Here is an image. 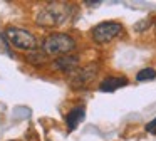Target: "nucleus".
I'll return each mask as SVG.
<instances>
[{"label": "nucleus", "instance_id": "1", "mask_svg": "<svg viewBox=\"0 0 156 141\" xmlns=\"http://www.w3.org/2000/svg\"><path fill=\"white\" fill-rule=\"evenodd\" d=\"M69 10H71V5L67 3H47L37 13V24L44 27L62 25L69 19Z\"/></svg>", "mask_w": 156, "mask_h": 141}, {"label": "nucleus", "instance_id": "2", "mask_svg": "<svg viewBox=\"0 0 156 141\" xmlns=\"http://www.w3.org/2000/svg\"><path fill=\"white\" fill-rule=\"evenodd\" d=\"M76 49V40L67 34H51L42 42V50L47 56H69Z\"/></svg>", "mask_w": 156, "mask_h": 141}, {"label": "nucleus", "instance_id": "3", "mask_svg": "<svg viewBox=\"0 0 156 141\" xmlns=\"http://www.w3.org/2000/svg\"><path fill=\"white\" fill-rule=\"evenodd\" d=\"M5 39L9 40L10 45L20 50H29L34 52L37 50V39L32 32L25 29H19V27H7L5 29Z\"/></svg>", "mask_w": 156, "mask_h": 141}, {"label": "nucleus", "instance_id": "4", "mask_svg": "<svg viewBox=\"0 0 156 141\" xmlns=\"http://www.w3.org/2000/svg\"><path fill=\"white\" fill-rule=\"evenodd\" d=\"M122 25L119 22H101L91 30L92 39L98 44H108L118 35H121Z\"/></svg>", "mask_w": 156, "mask_h": 141}, {"label": "nucleus", "instance_id": "5", "mask_svg": "<svg viewBox=\"0 0 156 141\" xmlns=\"http://www.w3.org/2000/svg\"><path fill=\"white\" fill-rule=\"evenodd\" d=\"M96 74H98V66H96V64H89V66L79 69L77 72L74 74V77H72L71 82H72V86H74V87L86 86V84H89L92 79H94Z\"/></svg>", "mask_w": 156, "mask_h": 141}, {"label": "nucleus", "instance_id": "6", "mask_svg": "<svg viewBox=\"0 0 156 141\" xmlns=\"http://www.w3.org/2000/svg\"><path fill=\"white\" fill-rule=\"evenodd\" d=\"M79 66V57L77 56H62L54 60V67L62 72H74Z\"/></svg>", "mask_w": 156, "mask_h": 141}, {"label": "nucleus", "instance_id": "7", "mask_svg": "<svg viewBox=\"0 0 156 141\" xmlns=\"http://www.w3.org/2000/svg\"><path fill=\"white\" fill-rule=\"evenodd\" d=\"M84 118H86V109L82 106H77V107L69 111L67 116H66V124H67L69 131H74L76 128H77V124L81 123Z\"/></svg>", "mask_w": 156, "mask_h": 141}, {"label": "nucleus", "instance_id": "8", "mask_svg": "<svg viewBox=\"0 0 156 141\" xmlns=\"http://www.w3.org/2000/svg\"><path fill=\"white\" fill-rule=\"evenodd\" d=\"M126 84H128V79H126V77H106V79L99 84V91H102V92H112V91L126 86Z\"/></svg>", "mask_w": 156, "mask_h": 141}, {"label": "nucleus", "instance_id": "9", "mask_svg": "<svg viewBox=\"0 0 156 141\" xmlns=\"http://www.w3.org/2000/svg\"><path fill=\"white\" fill-rule=\"evenodd\" d=\"M45 59H47V54L42 50V52H39V50H34V52L29 54L27 60L30 64H34V66H44L45 64Z\"/></svg>", "mask_w": 156, "mask_h": 141}, {"label": "nucleus", "instance_id": "10", "mask_svg": "<svg viewBox=\"0 0 156 141\" xmlns=\"http://www.w3.org/2000/svg\"><path fill=\"white\" fill-rule=\"evenodd\" d=\"M156 77V70L153 69V67H146V69L139 70L138 74H136V81H139V82H144V81H151Z\"/></svg>", "mask_w": 156, "mask_h": 141}, {"label": "nucleus", "instance_id": "11", "mask_svg": "<svg viewBox=\"0 0 156 141\" xmlns=\"http://www.w3.org/2000/svg\"><path fill=\"white\" fill-rule=\"evenodd\" d=\"M146 131H148V133H156V118L146 124Z\"/></svg>", "mask_w": 156, "mask_h": 141}, {"label": "nucleus", "instance_id": "12", "mask_svg": "<svg viewBox=\"0 0 156 141\" xmlns=\"http://www.w3.org/2000/svg\"><path fill=\"white\" fill-rule=\"evenodd\" d=\"M86 3H87V5H91V7H96V5H99L101 2H87V0H86Z\"/></svg>", "mask_w": 156, "mask_h": 141}]
</instances>
